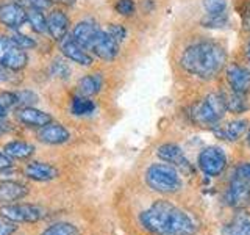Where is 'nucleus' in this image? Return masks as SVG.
Masks as SVG:
<instances>
[{"label":"nucleus","instance_id":"obj_1","mask_svg":"<svg viewBox=\"0 0 250 235\" xmlns=\"http://www.w3.org/2000/svg\"><path fill=\"white\" fill-rule=\"evenodd\" d=\"M141 223L156 235H194L195 223L185 210L169 201H156L141 215Z\"/></svg>","mask_w":250,"mask_h":235},{"label":"nucleus","instance_id":"obj_2","mask_svg":"<svg viewBox=\"0 0 250 235\" xmlns=\"http://www.w3.org/2000/svg\"><path fill=\"white\" fill-rule=\"evenodd\" d=\"M227 63L225 49L214 41H197L188 46L180 57L182 68L194 77L208 78L216 77Z\"/></svg>","mask_w":250,"mask_h":235},{"label":"nucleus","instance_id":"obj_3","mask_svg":"<svg viewBox=\"0 0 250 235\" xmlns=\"http://www.w3.org/2000/svg\"><path fill=\"white\" fill-rule=\"evenodd\" d=\"M227 112L225 94L211 93L192 108V119L202 127H213L222 119Z\"/></svg>","mask_w":250,"mask_h":235},{"label":"nucleus","instance_id":"obj_4","mask_svg":"<svg viewBox=\"0 0 250 235\" xmlns=\"http://www.w3.org/2000/svg\"><path fill=\"white\" fill-rule=\"evenodd\" d=\"M146 182L158 193H175L182 188V179L177 168L169 163L150 164L146 171Z\"/></svg>","mask_w":250,"mask_h":235},{"label":"nucleus","instance_id":"obj_5","mask_svg":"<svg viewBox=\"0 0 250 235\" xmlns=\"http://www.w3.org/2000/svg\"><path fill=\"white\" fill-rule=\"evenodd\" d=\"M28 65L27 50L21 49L10 36L0 35V66L19 72Z\"/></svg>","mask_w":250,"mask_h":235},{"label":"nucleus","instance_id":"obj_6","mask_svg":"<svg viewBox=\"0 0 250 235\" xmlns=\"http://www.w3.org/2000/svg\"><path fill=\"white\" fill-rule=\"evenodd\" d=\"M0 215L13 223H38L44 216L42 209L31 204H10L0 207Z\"/></svg>","mask_w":250,"mask_h":235},{"label":"nucleus","instance_id":"obj_7","mask_svg":"<svg viewBox=\"0 0 250 235\" xmlns=\"http://www.w3.org/2000/svg\"><path fill=\"white\" fill-rule=\"evenodd\" d=\"M0 24L11 31H18L27 24V6L18 0L0 5Z\"/></svg>","mask_w":250,"mask_h":235},{"label":"nucleus","instance_id":"obj_8","mask_svg":"<svg viewBox=\"0 0 250 235\" xmlns=\"http://www.w3.org/2000/svg\"><path fill=\"white\" fill-rule=\"evenodd\" d=\"M119 46L121 44L116 43L106 30L99 27L96 36L92 39V44L89 47V52L91 55H96L97 58L104 61H113L119 55Z\"/></svg>","mask_w":250,"mask_h":235},{"label":"nucleus","instance_id":"obj_9","mask_svg":"<svg viewBox=\"0 0 250 235\" xmlns=\"http://www.w3.org/2000/svg\"><path fill=\"white\" fill-rule=\"evenodd\" d=\"M58 44H60L61 55L66 60L75 63V65H78V66H83V68L92 66L94 57L86 49H83V47L78 44L70 35H67L66 38H62Z\"/></svg>","mask_w":250,"mask_h":235},{"label":"nucleus","instance_id":"obj_10","mask_svg":"<svg viewBox=\"0 0 250 235\" xmlns=\"http://www.w3.org/2000/svg\"><path fill=\"white\" fill-rule=\"evenodd\" d=\"M227 166V157L222 149L207 147L199 155V168L207 176H219Z\"/></svg>","mask_w":250,"mask_h":235},{"label":"nucleus","instance_id":"obj_11","mask_svg":"<svg viewBox=\"0 0 250 235\" xmlns=\"http://www.w3.org/2000/svg\"><path fill=\"white\" fill-rule=\"evenodd\" d=\"M225 201L234 209H244L250 204V182L238 176L230 182L229 190L225 193Z\"/></svg>","mask_w":250,"mask_h":235},{"label":"nucleus","instance_id":"obj_12","mask_svg":"<svg viewBox=\"0 0 250 235\" xmlns=\"http://www.w3.org/2000/svg\"><path fill=\"white\" fill-rule=\"evenodd\" d=\"M69 16L60 8H52L47 14V33L53 41L60 43L62 38H66L69 35Z\"/></svg>","mask_w":250,"mask_h":235},{"label":"nucleus","instance_id":"obj_13","mask_svg":"<svg viewBox=\"0 0 250 235\" xmlns=\"http://www.w3.org/2000/svg\"><path fill=\"white\" fill-rule=\"evenodd\" d=\"M156 155L160 157L161 160H164L166 163L172 164V166H175L178 169H182L183 172H189L192 171V166L189 160L186 159L182 147L174 144V143H166L158 147V151H156Z\"/></svg>","mask_w":250,"mask_h":235},{"label":"nucleus","instance_id":"obj_14","mask_svg":"<svg viewBox=\"0 0 250 235\" xmlns=\"http://www.w3.org/2000/svg\"><path fill=\"white\" fill-rule=\"evenodd\" d=\"M16 118H18V121L21 124L27 125V127H36V129H41L53 121L50 113L42 112V110L35 108V107L16 108Z\"/></svg>","mask_w":250,"mask_h":235},{"label":"nucleus","instance_id":"obj_15","mask_svg":"<svg viewBox=\"0 0 250 235\" xmlns=\"http://www.w3.org/2000/svg\"><path fill=\"white\" fill-rule=\"evenodd\" d=\"M227 82H229L230 90L239 94H247L250 91V70L238 66L231 65L227 68Z\"/></svg>","mask_w":250,"mask_h":235},{"label":"nucleus","instance_id":"obj_16","mask_svg":"<svg viewBox=\"0 0 250 235\" xmlns=\"http://www.w3.org/2000/svg\"><path fill=\"white\" fill-rule=\"evenodd\" d=\"M69 138H70V133L64 125L53 122V121L50 124L44 125V127H41L38 132V140L42 141L45 144H52V146L66 143Z\"/></svg>","mask_w":250,"mask_h":235},{"label":"nucleus","instance_id":"obj_17","mask_svg":"<svg viewBox=\"0 0 250 235\" xmlns=\"http://www.w3.org/2000/svg\"><path fill=\"white\" fill-rule=\"evenodd\" d=\"M23 174L31 180H36V182H49V180L58 177V169L53 164L44 162H30L23 169Z\"/></svg>","mask_w":250,"mask_h":235},{"label":"nucleus","instance_id":"obj_18","mask_svg":"<svg viewBox=\"0 0 250 235\" xmlns=\"http://www.w3.org/2000/svg\"><path fill=\"white\" fill-rule=\"evenodd\" d=\"M97 30H99V25L96 22L86 19V21H80V22L75 24L72 31H70V36H72L75 41L83 47V49H86L89 52V47L92 44V39H94V36H96Z\"/></svg>","mask_w":250,"mask_h":235},{"label":"nucleus","instance_id":"obj_19","mask_svg":"<svg viewBox=\"0 0 250 235\" xmlns=\"http://www.w3.org/2000/svg\"><path fill=\"white\" fill-rule=\"evenodd\" d=\"M104 88V75L99 72L86 74L77 82V93L86 97H92Z\"/></svg>","mask_w":250,"mask_h":235},{"label":"nucleus","instance_id":"obj_20","mask_svg":"<svg viewBox=\"0 0 250 235\" xmlns=\"http://www.w3.org/2000/svg\"><path fill=\"white\" fill-rule=\"evenodd\" d=\"M35 146L28 141L13 140L3 146V152L10 157L11 160H28L35 154Z\"/></svg>","mask_w":250,"mask_h":235},{"label":"nucleus","instance_id":"obj_21","mask_svg":"<svg viewBox=\"0 0 250 235\" xmlns=\"http://www.w3.org/2000/svg\"><path fill=\"white\" fill-rule=\"evenodd\" d=\"M28 194V188L16 182V180H6L0 185V202H13L25 198Z\"/></svg>","mask_w":250,"mask_h":235},{"label":"nucleus","instance_id":"obj_22","mask_svg":"<svg viewBox=\"0 0 250 235\" xmlns=\"http://www.w3.org/2000/svg\"><path fill=\"white\" fill-rule=\"evenodd\" d=\"M27 22L30 24V27L33 28V31H36L38 35L47 33V16L44 14V10L27 6Z\"/></svg>","mask_w":250,"mask_h":235},{"label":"nucleus","instance_id":"obj_23","mask_svg":"<svg viewBox=\"0 0 250 235\" xmlns=\"http://www.w3.org/2000/svg\"><path fill=\"white\" fill-rule=\"evenodd\" d=\"M225 235H250V215L241 212L227 226Z\"/></svg>","mask_w":250,"mask_h":235},{"label":"nucleus","instance_id":"obj_24","mask_svg":"<svg viewBox=\"0 0 250 235\" xmlns=\"http://www.w3.org/2000/svg\"><path fill=\"white\" fill-rule=\"evenodd\" d=\"M246 129H247V122L242 121V119H238V121L229 122L221 130H216V133L221 138L227 140V141H236V140H239L242 135H244Z\"/></svg>","mask_w":250,"mask_h":235},{"label":"nucleus","instance_id":"obj_25","mask_svg":"<svg viewBox=\"0 0 250 235\" xmlns=\"http://www.w3.org/2000/svg\"><path fill=\"white\" fill-rule=\"evenodd\" d=\"M94 110H96V102L91 97L82 96V94H77L70 102V113L74 116H88Z\"/></svg>","mask_w":250,"mask_h":235},{"label":"nucleus","instance_id":"obj_26","mask_svg":"<svg viewBox=\"0 0 250 235\" xmlns=\"http://www.w3.org/2000/svg\"><path fill=\"white\" fill-rule=\"evenodd\" d=\"M225 102H227V110H230L233 113H242L249 107L246 94H239L234 91H231L230 96H225Z\"/></svg>","mask_w":250,"mask_h":235},{"label":"nucleus","instance_id":"obj_27","mask_svg":"<svg viewBox=\"0 0 250 235\" xmlns=\"http://www.w3.org/2000/svg\"><path fill=\"white\" fill-rule=\"evenodd\" d=\"M13 108H18V91H2L0 93V116L5 118Z\"/></svg>","mask_w":250,"mask_h":235},{"label":"nucleus","instance_id":"obj_28","mask_svg":"<svg viewBox=\"0 0 250 235\" xmlns=\"http://www.w3.org/2000/svg\"><path fill=\"white\" fill-rule=\"evenodd\" d=\"M41 235H80V232L70 223H57L47 227Z\"/></svg>","mask_w":250,"mask_h":235},{"label":"nucleus","instance_id":"obj_29","mask_svg":"<svg viewBox=\"0 0 250 235\" xmlns=\"http://www.w3.org/2000/svg\"><path fill=\"white\" fill-rule=\"evenodd\" d=\"M10 38L23 50H33V49H36V47H38V43H36L35 38H31V36H28L25 33H22V31H19V30L13 31Z\"/></svg>","mask_w":250,"mask_h":235},{"label":"nucleus","instance_id":"obj_30","mask_svg":"<svg viewBox=\"0 0 250 235\" xmlns=\"http://www.w3.org/2000/svg\"><path fill=\"white\" fill-rule=\"evenodd\" d=\"M50 74L55 78H60V80H67L70 77V68L64 60L57 58L50 65Z\"/></svg>","mask_w":250,"mask_h":235},{"label":"nucleus","instance_id":"obj_31","mask_svg":"<svg viewBox=\"0 0 250 235\" xmlns=\"http://www.w3.org/2000/svg\"><path fill=\"white\" fill-rule=\"evenodd\" d=\"M229 22V18H227V13L224 14H205V18L202 19V25L207 28H221L225 24Z\"/></svg>","mask_w":250,"mask_h":235},{"label":"nucleus","instance_id":"obj_32","mask_svg":"<svg viewBox=\"0 0 250 235\" xmlns=\"http://www.w3.org/2000/svg\"><path fill=\"white\" fill-rule=\"evenodd\" d=\"M203 10L207 14H224L227 11V0H203Z\"/></svg>","mask_w":250,"mask_h":235},{"label":"nucleus","instance_id":"obj_33","mask_svg":"<svg viewBox=\"0 0 250 235\" xmlns=\"http://www.w3.org/2000/svg\"><path fill=\"white\" fill-rule=\"evenodd\" d=\"M38 100H39L38 94L33 93L31 90H22V91H18V108L33 107Z\"/></svg>","mask_w":250,"mask_h":235},{"label":"nucleus","instance_id":"obj_34","mask_svg":"<svg viewBox=\"0 0 250 235\" xmlns=\"http://www.w3.org/2000/svg\"><path fill=\"white\" fill-rule=\"evenodd\" d=\"M114 10L117 14L124 16V18H130V16H133L136 11L135 0H117L114 5Z\"/></svg>","mask_w":250,"mask_h":235},{"label":"nucleus","instance_id":"obj_35","mask_svg":"<svg viewBox=\"0 0 250 235\" xmlns=\"http://www.w3.org/2000/svg\"><path fill=\"white\" fill-rule=\"evenodd\" d=\"M106 31L109 35H111V38L114 39L116 43H124L125 38H127V28H125L122 24H109Z\"/></svg>","mask_w":250,"mask_h":235},{"label":"nucleus","instance_id":"obj_36","mask_svg":"<svg viewBox=\"0 0 250 235\" xmlns=\"http://www.w3.org/2000/svg\"><path fill=\"white\" fill-rule=\"evenodd\" d=\"M241 24L246 31H250V0H244L241 8Z\"/></svg>","mask_w":250,"mask_h":235},{"label":"nucleus","instance_id":"obj_37","mask_svg":"<svg viewBox=\"0 0 250 235\" xmlns=\"http://www.w3.org/2000/svg\"><path fill=\"white\" fill-rule=\"evenodd\" d=\"M16 231H18V226L16 223L10 221L6 218H0V235H13Z\"/></svg>","mask_w":250,"mask_h":235},{"label":"nucleus","instance_id":"obj_38","mask_svg":"<svg viewBox=\"0 0 250 235\" xmlns=\"http://www.w3.org/2000/svg\"><path fill=\"white\" fill-rule=\"evenodd\" d=\"M236 176L250 182V163H242L236 169Z\"/></svg>","mask_w":250,"mask_h":235},{"label":"nucleus","instance_id":"obj_39","mask_svg":"<svg viewBox=\"0 0 250 235\" xmlns=\"http://www.w3.org/2000/svg\"><path fill=\"white\" fill-rule=\"evenodd\" d=\"M11 166H13L11 159L3 151H0V171H3L6 168H11Z\"/></svg>","mask_w":250,"mask_h":235},{"label":"nucleus","instance_id":"obj_40","mask_svg":"<svg viewBox=\"0 0 250 235\" xmlns=\"http://www.w3.org/2000/svg\"><path fill=\"white\" fill-rule=\"evenodd\" d=\"M10 122H8L5 118H2L0 116V135H3V133H6V132H10Z\"/></svg>","mask_w":250,"mask_h":235},{"label":"nucleus","instance_id":"obj_41","mask_svg":"<svg viewBox=\"0 0 250 235\" xmlns=\"http://www.w3.org/2000/svg\"><path fill=\"white\" fill-rule=\"evenodd\" d=\"M49 2L53 3H58V5H64V6H72L75 3V0H49Z\"/></svg>","mask_w":250,"mask_h":235},{"label":"nucleus","instance_id":"obj_42","mask_svg":"<svg viewBox=\"0 0 250 235\" xmlns=\"http://www.w3.org/2000/svg\"><path fill=\"white\" fill-rule=\"evenodd\" d=\"M247 60H249V63H250V43H249V46H247Z\"/></svg>","mask_w":250,"mask_h":235},{"label":"nucleus","instance_id":"obj_43","mask_svg":"<svg viewBox=\"0 0 250 235\" xmlns=\"http://www.w3.org/2000/svg\"><path fill=\"white\" fill-rule=\"evenodd\" d=\"M247 144L250 147V129H249V133H247Z\"/></svg>","mask_w":250,"mask_h":235},{"label":"nucleus","instance_id":"obj_44","mask_svg":"<svg viewBox=\"0 0 250 235\" xmlns=\"http://www.w3.org/2000/svg\"><path fill=\"white\" fill-rule=\"evenodd\" d=\"M18 2H21V3H25V5H27L28 0H18Z\"/></svg>","mask_w":250,"mask_h":235},{"label":"nucleus","instance_id":"obj_45","mask_svg":"<svg viewBox=\"0 0 250 235\" xmlns=\"http://www.w3.org/2000/svg\"><path fill=\"white\" fill-rule=\"evenodd\" d=\"M0 5H2V3H0Z\"/></svg>","mask_w":250,"mask_h":235}]
</instances>
